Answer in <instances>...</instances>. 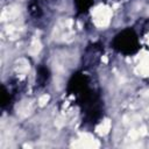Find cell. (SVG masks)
I'll return each instance as SVG.
<instances>
[{"mask_svg": "<svg viewBox=\"0 0 149 149\" xmlns=\"http://www.w3.org/2000/svg\"><path fill=\"white\" fill-rule=\"evenodd\" d=\"M30 112H31V105H30V102H22L21 106H20V108H19V113L22 116H26Z\"/></svg>", "mask_w": 149, "mask_h": 149, "instance_id": "5b68a950", "label": "cell"}, {"mask_svg": "<svg viewBox=\"0 0 149 149\" xmlns=\"http://www.w3.org/2000/svg\"><path fill=\"white\" fill-rule=\"evenodd\" d=\"M41 50V43H40V40L38 38H34L31 44H30V54L31 55H36L38 51Z\"/></svg>", "mask_w": 149, "mask_h": 149, "instance_id": "8992f818", "label": "cell"}, {"mask_svg": "<svg viewBox=\"0 0 149 149\" xmlns=\"http://www.w3.org/2000/svg\"><path fill=\"white\" fill-rule=\"evenodd\" d=\"M109 129H111V122H109V120H105V121H102V122L97 127V132H98L100 135H105V134H107Z\"/></svg>", "mask_w": 149, "mask_h": 149, "instance_id": "277c9868", "label": "cell"}, {"mask_svg": "<svg viewBox=\"0 0 149 149\" xmlns=\"http://www.w3.org/2000/svg\"><path fill=\"white\" fill-rule=\"evenodd\" d=\"M136 72L143 77L149 76V54H146V56L141 57L140 64L136 68Z\"/></svg>", "mask_w": 149, "mask_h": 149, "instance_id": "7a4b0ae2", "label": "cell"}, {"mask_svg": "<svg viewBox=\"0 0 149 149\" xmlns=\"http://www.w3.org/2000/svg\"><path fill=\"white\" fill-rule=\"evenodd\" d=\"M19 14V9L16 7H8L6 9L2 10L1 13V20L2 21H6V20H12V19H15Z\"/></svg>", "mask_w": 149, "mask_h": 149, "instance_id": "3957f363", "label": "cell"}, {"mask_svg": "<svg viewBox=\"0 0 149 149\" xmlns=\"http://www.w3.org/2000/svg\"><path fill=\"white\" fill-rule=\"evenodd\" d=\"M49 98H50V97H49L48 94L42 95V97L38 99V105H40V106H44V105H45V104L49 101Z\"/></svg>", "mask_w": 149, "mask_h": 149, "instance_id": "52a82bcc", "label": "cell"}, {"mask_svg": "<svg viewBox=\"0 0 149 149\" xmlns=\"http://www.w3.org/2000/svg\"><path fill=\"white\" fill-rule=\"evenodd\" d=\"M112 12L105 6H99L93 10V20L98 27H106L109 23Z\"/></svg>", "mask_w": 149, "mask_h": 149, "instance_id": "6da1fadb", "label": "cell"}]
</instances>
